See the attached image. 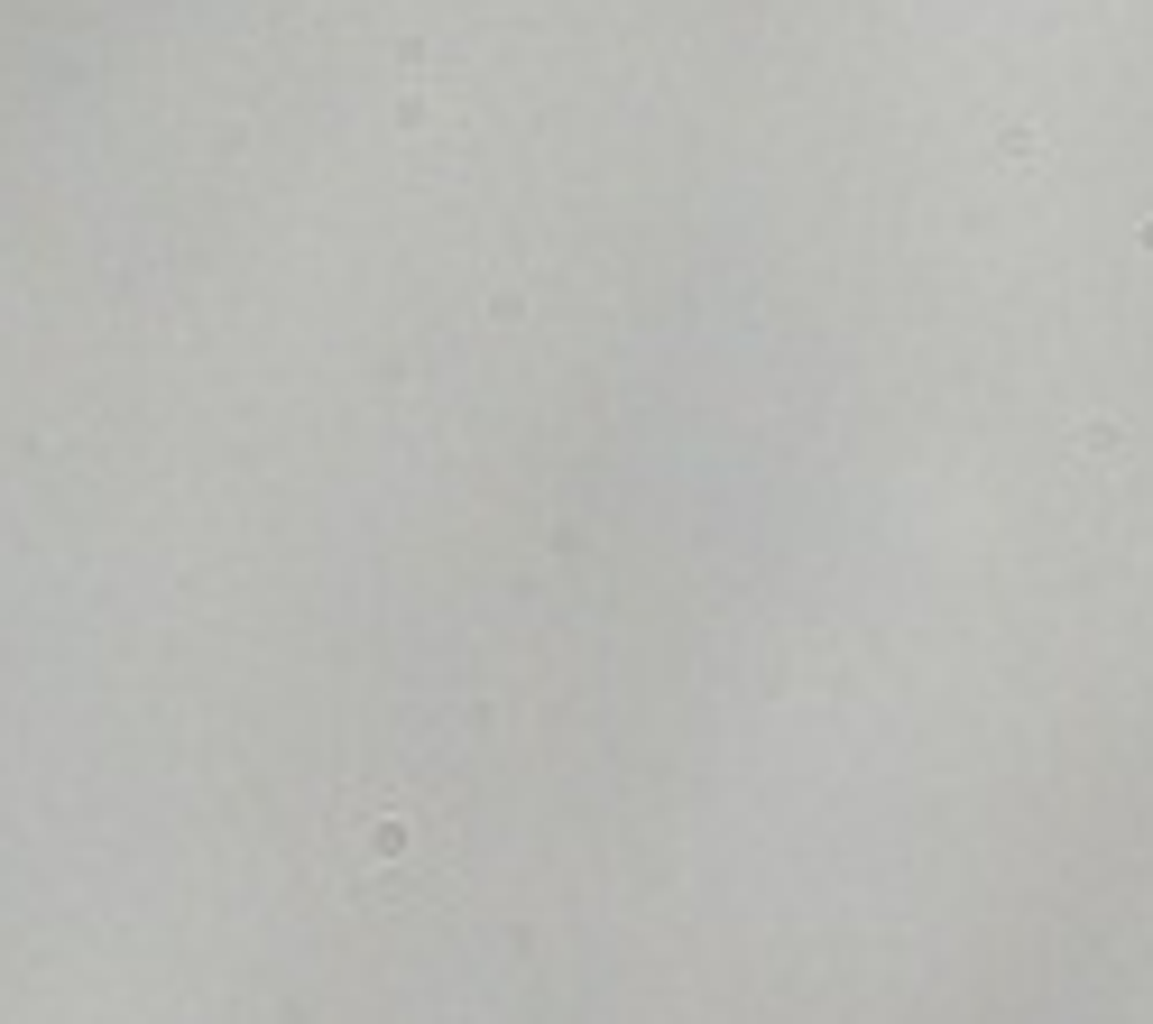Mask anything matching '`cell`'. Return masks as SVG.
Segmentation results:
<instances>
[{
    "instance_id": "1",
    "label": "cell",
    "mask_w": 1153,
    "mask_h": 1024,
    "mask_svg": "<svg viewBox=\"0 0 1153 1024\" xmlns=\"http://www.w3.org/2000/svg\"><path fill=\"white\" fill-rule=\"evenodd\" d=\"M324 877H332V896H351L370 914L443 905L453 896V822L415 784H351L324 822Z\"/></svg>"
}]
</instances>
